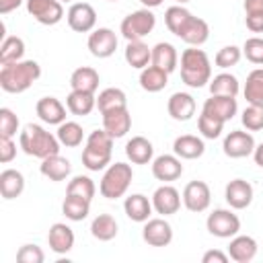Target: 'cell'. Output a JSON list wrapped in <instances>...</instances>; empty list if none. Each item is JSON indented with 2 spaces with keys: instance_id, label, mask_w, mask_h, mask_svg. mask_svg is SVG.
Instances as JSON below:
<instances>
[{
  "instance_id": "51",
  "label": "cell",
  "mask_w": 263,
  "mask_h": 263,
  "mask_svg": "<svg viewBox=\"0 0 263 263\" xmlns=\"http://www.w3.org/2000/svg\"><path fill=\"white\" fill-rule=\"evenodd\" d=\"M245 23H247V29L249 31L263 33V12H259V14H247L245 16Z\"/></svg>"
},
{
  "instance_id": "18",
  "label": "cell",
  "mask_w": 263,
  "mask_h": 263,
  "mask_svg": "<svg viewBox=\"0 0 263 263\" xmlns=\"http://www.w3.org/2000/svg\"><path fill=\"white\" fill-rule=\"evenodd\" d=\"M103 129L113 140L123 138L132 129V115H129L127 107H121V109H113V111L103 113Z\"/></svg>"
},
{
  "instance_id": "50",
  "label": "cell",
  "mask_w": 263,
  "mask_h": 263,
  "mask_svg": "<svg viewBox=\"0 0 263 263\" xmlns=\"http://www.w3.org/2000/svg\"><path fill=\"white\" fill-rule=\"evenodd\" d=\"M228 253H222L218 249H212V251H205L203 257H201V263H228Z\"/></svg>"
},
{
  "instance_id": "16",
  "label": "cell",
  "mask_w": 263,
  "mask_h": 263,
  "mask_svg": "<svg viewBox=\"0 0 263 263\" xmlns=\"http://www.w3.org/2000/svg\"><path fill=\"white\" fill-rule=\"evenodd\" d=\"M203 113L220 119V121H230L236 111H238V103H236V97H222V95H212L210 99H205L203 103Z\"/></svg>"
},
{
  "instance_id": "27",
  "label": "cell",
  "mask_w": 263,
  "mask_h": 263,
  "mask_svg": "<svg viewBox=\"0 0 263 263\" xmlns=\"http://www.w3.org/2000/svg\"><path fill=\"white\" fill-rule=\"evenodd\" d=\"M39 171H41V175H43L45 179L58 183V181H64V179L70 175L72 164H70V160L64 158V156H60V154H51V156H47V158L41 160Z\"/></svg>"
},
{
  "instance_id": "49",
  "label": "cell",
  "mask_w": 263,
  "mask_h": 263,
  "mask_svg": "<svg viewBox=\"0 0 263 263\" xmlns=\"http://www.w3.org/2000/svg\"><path fill=\"white\" fill-rule=\"evenodd\" d=\"M16 156V144L12 142V138H4L0 136V162H10Z\"/></svg>"
},
{
  "instance_id": "11",
  "label": "cell",
  "mask_w": 263,
  "mask_h": 263,
  "mask_svg": "<svg viewBox=\"0 0 263 263\" xmlns=\"http://www.w3.org/2000/svg\"><path fill=\"white\" fill-rule=\"evenodd\" d=\"M255 138H253V134L247 129V132H242V129H232L226 138H224V142H222V150H224V154L228 156V158H245V156H251L253 154V150H255Z\"/></svg>"
},
{
  "instance_id": "34",
  "label": "cell",
  "mask_w": 263,
  "mask_h": 263,
  "mask_svg": "<svg viewBox=\"0 0 263 263\" xmlns=\"http://www.w3.org/2000/svg\"><path fill=\"white\" fill-rule=\"evenodd\" d=\"M117 220L111 216V214H99L92 222H90V234L101 240V242H109L117 236Z\"/></svg>"
},
{
  "instance_id": "24",
  "label": "cell",
  "mask_w": 263,
  "mask_h": 263,
  "mask_svg": "<svg viewBox=\"0 0 263 263\" xmlns=\"http://www.w3.org/2000/svg\"><path fill=\"white\" fill-rule=\"evenodd\" d=\"M173 152H175L179 158L195 160V158L203 156V152H205V144H203V140L197 138V136L183 134V136L175 138V142H173Z\"/></svg>"
},
{
  "instance_id": "56",
  "label": "cell",
  "mask_w": 263,
  "mask_h": 263,
  "mask_svg": "<svg viewBox=\"0 0 263 263\" xmlns=\"http://www.w3.org/2000/svg\"><path fill=\"white\" fill-rule=\"evenodd\" d=\"M175 2H179V4H187L189 0H175Z\"/></svg>"
},
{
  "instance_id": "42",
  "label": "cell",
  "mask_w": 263,
  "mask_h": 263,
  "mask_svg": "<svg viewBox=\"0 0 263 263\" xmlns=\"http://www.w3.org/2000/svg\"><path fill=\"white\" fill-rule=\"evenodd\" d=\"M66 193H70V195H80V197L92 201V197H95V193H97V187H95V181H92L90 177H86V175H76V177H72V179L68 181Z\"/></svg>"
},
{
  "instance_id": "43",
  "label": "cell",
  "mask_w": 263,
  "mask_h": 263,
  "mask_svg": "<svg viewBox=\"0 0 263 263\" xmlns=\"http://www.w3.org/2000/svg\"><path fill=\"white\" fill-rule=\"evenodd\" d=\"M197 129H199V134L203 138L216 140V138H220V134L224 129V121H220V119H216V117H212V115L201 111V115L197 117Z\"/></svg>"
},
{
  "instance_id": "36",
  "label": "cell",
  "mask_w": 263,
  "mask_h": 263,
  "mask_svg": "<svg viewBox=\"0 0 263 263\" xmlns=\"http://www.w3.org/2000/svg\"><path fill=\"white\" fill-rule=\"evenodd\" d=\"M121 107H127V97L121 88H115V86H109L105 90L99 92L97 97V109L103 113L107 111H113V109H121Z\"/></svg>"
},
{
  "instance_id": "29",
  "label": "cell",
  "mask_w": 263,
  "mask_h": 263,
  "mask_svg": "<svg viewBox=\"0 0 263 263\" xmlns=\"http://www.w3.org/2000/svg\"><path fill=\"white\" fill-rule=\"evenodd\" d=\"M101 82V76L95 68L90 66H80L72 72L70 76V86L72 90H84V92H97Z\"/></svg>"
},
{
  "instance_id": "2",
  "label": "cell",
  "mask_w": 263,
  "mask_h": 263,
  "mask_svg": "<svg viewBox=\"0 0 263 263\" xmlns=\"http://www.w3.org/2000/svg\"><path fill=\"white\" fill-rule=\"evenodd\" d=\"M18 144L25 154L35 156V158H47L51 154H60V140L45 127L37 123H27L23 132L18 134Z\"/></svg>"
},
{
  "instance_id": "53",
  "label": "cell",
  "mask_w": 263,
  "mask_h": 263,
  "mask_svg": "<svg viewBox=\"0 0 263 263\" xmlns=\"http://www.w3.org/2000/svg\"><path fill=\"white\" fill-rule=\"evenodd\" d=\"M23 2H27V0H0V14H8V12L16 10Z\"/></svg>"
},
{
  "instance_id": "26",
  "label": "cell",
  "mask_w": 263,
  "mask_h": 263,
  "mask_svg": "<svg viewBox=\"0 0 263 263\" xmlns=\"http://www.w3.org/2000/svg\"><path fill=\"white\" fill-rule=\"evenodd\" d=\"M179 39H183L191 47H199L210 39V27H208V23L203 18L191 16L187 21V25L183 27V31L179 33Z\"/></svg>"
},
{
  "instance_id": "19",
  "label": "cell",
  "mask_w": 263,
  "mask_h": 263,
  "mask_svg": "<svg viewBox=\"0 0 263 263\" xmlns=\"http://www.w3.org/2000/svg\"><path fill=\"white\" fill-rule=\"evenodd\" d=\"M74 230L64 224V222H55L49 226V232H47V245L53 253L58 255H66L74 249Z\"/></svg>"
},
{
  "instance_id": "10",
  "label": "cell",
  "mask_w": 263,
  "mask_h": 263,
  "mask_svg": "<svg viewBox=\"0 0 263 263\" xmlns=\"http://www.w3.org/2000/svg\"><path fill=\"white\" fill-rule=\"evenodd\" d=\"M86 45H88V51L95 58L105 60V58H111L115 53V49H117V35L109 27H99V29L90 31Z\"/></svg>"
},
{
  "instance_id": "15",
  "label": "cell",
  "mask_w": 263,
  "mask_h": 263,
  "mask_svg": "<svg viewBox=\"0 0 263 263\" xmlns=\"http://www.w3.org/2000/svg\"><path fill=\"white\" fill-rule=\"evenodd\" d=\"M152 175L162 183L177 181L183 175V164L177 154H160L152 158Z\"/></svg>"
},
{
  "instance_id": "12",
  "label": "cell",
  "mask_w": 263,
  "mask_h": 263,
  "mask_svg": "<svg viewBox=\"0 0 263 263\" xmlns=\"http://www.w3.org/2000/svg\"><path fill=\"white\" fill-rule=\"evenodd\" d=\"M183 205L193 212V214H199V212H205L210 208V201H212V191L208 187V183L203 181H189L183 189Z\"/></svg>"
},
{
  "instance_id": "23",
  "label": "cell",
  "mask_w": 263,
  "mask_h": 263,
  "mask_svg": "<svg viewBox=\"0 0 263 263\" xmlns=\"http://www.w3.org/2000/svg\"><path fill=\"white\" fill-rule=\"evenodd\" d=\"M125 156L134 164H148L154 158V146L144 136H134L125 144Z\"/></svg>"
},
{
  "instance_id": "7",
  "label": "cell",
  "mask_w": 263,
  "mask_h": 263,
  "mask_svg": "<svg viewBox=\"0 0 263 263\" xmlns=\"http://www.w3.org/2000/svg\"><path fill=\"white\" fill-rule=\"evenodd\" d=\"M205 228L216 238H232L240 232V218L230 210L218 208L208 216Z\"/></svg>"
},
{
  "instance_id": "45",
  "label": "cell",
  "mask_w": 263,
  "mask_h": 263,
  "mask_svg": "<svg viewBox=\"0 0 263 263\" xmlns=\"http://www.w3.org/2000/svg\"><path fill=\"white\" fill-rule=\"evenodd\" d=\"M240 58H242V49L240 47H236V45H224L222 49H218V53L214 58V64L218 68L226 70V68L236 66L240 62Z\"/></svg>"
},
{
  "instance_id": "44",
  "label": "cell",
  "mask_w": 263,
  "mask_h": 263,
  "mask_svg": "<svg viewBox=\"0 0 263 263\" xmlns=\"http://www.w3.org/2000/svg\"><path fill=\"white\" fill-rule=\"evenodd\" d=\"M240 121L249 132H259L263 129V105H247L245 111L240 113Z\"/></svg>"
},
{
  "instance_id": "33",
  "label": "cell",
  "mask_w": 263,
  "mask_h": 263,
  "mask_svg": "<svg viewBox=\"0 0 263 263\" xmlns=\"http://www.w3.org/2000/svg\"><path fill=\"white\" fill-rule=\"evenodd\" d=\"M166 84H168V72L160 70L158 66L150 64L144 70H140V86L146 92H160Z\"/></svg>"
},
{
  "instance_id": "54",
  "label": "cell",
  "mask_w": 263,
  "mask_h": 263,
  "mask_svg": "<svg viewBox=\"0 0 263 263\" xmlns=\"http://www.w3.org/2000/svg\"><path fill=\"white\" fill-rule=\"evenodd\" d=\"M253 160H255V164H257V166H261V168H263V142L255 146V150H253Z\"/></svg>"
},
{
  "instance_id": "20",
  "label": "cell",
  "mask_w": 263,
  "mask_h": 263,
  "mask_svg": "<svg viewBox=\"0 0 263 263\" xmlns=\"http://www.w3.org/2000/svg\"><path fill=\"white\" fill-rule=\"evenodd\" d=\"M66 109H68V107H64L62 101L55 99V97H43V99H39L37 105H35V111H37L39 119H41L43 123H49V125H60V123H64V121H66Z\"/></svg>"
},
{
  "instance_id": "6",
  "label": "cell",
  "mask_w": 263,
  "mask_h": 263,
  "mask_svg": "<svg viewBox=\"0 0 263 263\" xmlns=\"http://www.w3.org/2000/svg\"><path fill=\"white\" fill-rule=\"evenodd\" d=\"M156 25V16L152 12V8H140L129 12L119 27V33L125 37V41H142L148 33H152Z\"/></svg>"
},
{
  "instance_id": "25",
  "label": "cell",
  "mask_w": 263,
  "mask_h": 263,
  "mask_svg": "<svg viewBox=\"0 0 263 263\" xmlns=\"http://www.w3.org/2000/svg\"><path fill=\"white\" fill-rule=\"evenodd\" d=\"M123 210H125V216L134 222H146L150 220L152 216V199H148L146 195L142 193H132L125 197L123 201Z\"/></svg>"
},
{
  "instance_id": "58",
  "label": "cell",
  "mask_w": 263,
  "mask_h": 263,
  "mask_svg": "<svg viewBox=\"0 0 263 263\" xmlns=\"http://www.w3.org/2000/svg\"><path fill=\"white\" fill-rule=\"evenodd\" d=\"M109 2H117V0H109Z\"/></svg>"
},
{
  "instance_id": "55",
  "label": "cell",
  "mask_w": 263,
  "mask_h": 263,
  "mask_svg": "<svg viewBox=\"0 0 263 263\" xmlns=\"http://www.w3.org/2000/svg\"><path fill=\"white\" fill-rule=\"evenodd\" d=\"M140 2L144 4V8H156L162 4V0H140Z\"/></svg>"
},
{
  "instance_id": "9",
  "label": "cell",
  "mask_w": 263,
  "mask_h": 263,
  "mask_svg": "<svg viewBox=\"0 0 263 263\" xmlns=\"http://www.w3.org/2000/svg\"><path fill=\"white\" fill-rule=\"evenodd\" d=\"M27 12L41 25H58L64 18V6L60 0H27Z\"/></svg>"
},
{
  "instance_id": "46",
  "label": "cell",
  "mask_w": 263,
  "mask_h": 263,
  "mask_svg": "<svg viewBox=\"0 0 263 263\" xmlns=\"http://www.w3.org/2000/svg\"><path fill=\"white\" fill-rule=\"evenodd\" d=\"M242 55L257 66H263V37H249L242 45Z\"/></svg>"
},
{
  "instance_id": "32",
  "label": "cell",
  "mask_w": 263,
  "mask_h": 263,
  "mask_svg": "<svg viewBox=\"0 0 263 263\" xmlns=\"http://www.w3.org/2000/svg\"><path fill=\"white\" fill-rule=\"evenodd\" d=\"M123 55L125 62L136 70H144L152 64V47H148L144 41H127Z\"/></svg>"
},
{
  "instance_id": "28",
  "label": "cell",
  "mask_w": 263,
  "mask_h": 263,
  "mask_svg": "<svg viewBox=\"0 0 263 263\" xmlns=\"http://www.w3.org/2000/svg\"><path fill=\"white\" fill-rule=\"evenodd\" d=\"M177 64H179V53L173 43L160 41L152 47V66H158L160 70L171 74V72H175Z\"/></svg>"
},
{
  "instance_id": "5",
  "label": "cell",
  "mask_w": 263,
  "mask_h": 263,
  "mask_svg": "<svg viewBox=\"0 0 263 263\" xmlns=\"http://www.w3.org/2000/svg\"><path fill=\"white\" fill-rule=\"evenodd\" d=\"M132 179H134V171H132V164L127 162H113L105 168L103 173V179L99 183V191L105 199H117V197H123L132 185Z\"/></svg>"
},
{
  "instance_id": "48",
  "label": "cell",
  "mask_w": 263,
  "mask_h": 263,
  "mask_svg": "<svg viewBox=\"0 0 263 263\" xmlns=\"http://www.w3.org/2000/svg\"><path fill=\"white\" fill-rule=\"evenodd\" d=\"M16 261L18 263H43L45 261V253L37 245H23L16 251Z\"/></svg>"
},
{
  "instance_id": "35",
  "label": "cell",
  "mask_w": 263,
  "mask_h": 263,
  "mask_svg": "<svg viewBox=\"0 0 263 263\" xmlns=\"http://www.w3.org/2000/svg\"><path fill=\"white\" fill-rule=\"evenodd\" d=\"M62 214L72 222H82L90 214V201L80 195L66 193V199L62 201Z\"/></svg>"
},
{
  "instance_id": "52",
  "label": "cell",
  "mask_w": 263,
  "mask_h": 263,
  "mask_svg": "<svg viewBox=\"0 0 263 263\" xmlns=\"http://www.w3.org/2000/svg\"><path fill=\"white\" fill-rule=\"evenodd\" d=\"M242 8H245V14H259L263 12V0H245Z\"/></svg>"
},
{
  "instance_id": "57",
  "label": "cell",
  "mask_w": 263,
  "mask_h": 263,
  "mask_svg": "<svg viewBox=\"0 0 263 263\" xmlns=\"http://www.w3.org/2000/svg\"><path fill=\"white\" fill-rule=\"evenodd\" d=\"M60 2H62V4H64V2H72V0H60Z\"/></svg>"
},
{
  "instance_id": "21",
  "label": "cell",
  "mask_w": 263,
  "mask_h": 263,
  "mask_svg": "<svg viewBox=\"0 0 263 263\" xmlns=\"http://www.w3.org/2000/svg\"><path fill=\"white\" fill-rule=\"evenodd\" d=\"M228 257L236 263H249L257 257V240L249 234H236L230 238Z\"/></svg>"
},
{
  "instance_id": "4",
  "label": "cell",
  "mask_w": 263,
  "mask_h": 263,
  "mask_svg": "<svg viewBox=\"0 0 263 263\" xmlns=\"http://www.w3.org/2000/svg\"><path fill=\"white\" fill-rule=\"evenodd\" d=\"M111 152H113V138L105 129H95L88 134L84 150H82V164L99 173L111 164Z\"/></svg>"
},
{
  "instance_id": "3",
  "label": "cell",
  "mask_w": 263,
  "mask_h": 263,
  "mask_svg": "<svg viewBox=\"0 0 263 263\" xmlns=\"http://www.w3.org/2000/svg\"><path fill=\"white\" fill-rule=\"evenodd\" d=\"M181 80L191 88H201L212 80V64L203 49L189 45L181 53Z\"/></svg>"
},
{
  "instance_id": "8",
  "label": "cell",
  "mask_w": 263,
  "mask_h": 263,
  "mask_svg": "<svg viewBox=\"0 0 263 263\" xmlns=\"http://www.w3.org/2000/svg\"><path fill=\"white\" fill-rule=\"evenodd\" d=\"M68 27L76 33H90L97 25V10L88 2H74L66 12Z\"/></svg>"
},
{
  "instance_id": "40",
  "label": "cell",
  "mask_w": 263,
  "mask_h": 263,
  "mask_svg": "<svg viewBox=\"0 0 263 263\" xmlns=\"http://www.w3.org/2000/svg\"><path fill=\"white\" fill-rule=\"evenodd\" d=\"M242 92H245L247 103L263 105V68H255L253 72H249Z\"/></svg>"
},
{
  "instance_id": "37",
  "label": "cell",
  "mask_w": 263,
  "mask_h": 263,
  "mask_svg": "<svg viewBox=\"0 0 263 263\" xmlns=\"http://www.w3.org/2000/svg\"><path fill=\"white\" fill-rule=\"evenodd\" d=\"M25 55V41L16 35H8L0 43V66L21 62Z\"/></svg>"
},
{
  "instance_id": "22",
  "label": "cell",
  "mask_w": 263,
  "mask_h": 263,
  "mask_svg": "<svg viewBox=\"0 0 263 263\" xmlns=\"http://www.w3.org/2000/svg\"><path fill=\"white\" fill-rule=\"evenodd\" d=\"M166 111L175 121H189L195 115V99L189 92H173L168 97Z\"/></svg>"
},
{
  "instance_id": "47",
  "label": "cell",
  "mask_w": 263,
  "mask_h": 263,
  "mask_svg": "<svg viewBox=\"0 0 263 263\" xmlns=\"http://www.w3.org/2000/svg\"><path fill=\"white\" fill-rule=\"evenodd\" d=\"M16 132H18V117H16V113L12 109H8V107H2L0 109V136L12 138V136H16Z\"/></svg>"
},
{
  "instance_id": "17",
  "label": "cell",
  "mask_w": 263,
  "mask_h": 263,
  "mask_svg": "<svg viewBox=\"0 0 263 263\" xmlns=\"http://www.w3.org/2000/svg\"><path fill=\"white\" fill-rule=\"evenodd\" d=\"M224 197L232 210H245L253 201V185L245 179H232L224 189Z\"/></svg>"
},
{
  "instance_id": "39",
  "label": "cell",
  "mask_w": 263,
  "mask_h": 263,
  "mask_svg": "<svg viewBox=\"0 0 263 263\" xmlns=\"http://www.w3.org/2000/svg\"><path fill=\"white\" fill-rule=\"evenodd\" d=\"M55 136H58V140H60L62 146H66V148H76V146H80L82 140H84V129H82V125L76 123V121H64V123L58 125Z\"/></svg>"
},
{
  "instance_id": "41",
  "label": "cell",
  "mask_w": 263,
  "mask_h": 263,
  "mask_svg": "<svg viewBox=\"0 0 263 263\" xmlns=\"http://www.w3.org/2000/svg\"><path fill=\"white\" fill-rule=\"evenodd\" d=\"M193 14L183 6V4H177V6H168L166 12H164V25L166 29L179 37V33L183 31V27L187 25V21L191 18Z\"/></svg>"
},
{
  "instance_id": "30",
  "label": "cell",
  "mask_w": 263,
  "mask_h": 263,
  "mask_svg": "<svg viewBox=\"0 0 263 263\" xmlns=\"http://www.w3.org/2000/svg\"><path fill=\"white\" fill-rule=\"evenodd\" d=\"M66 107L72 115L84 117V115L92 113V109H97V97H95V92L70 90V95L66 97Z\"/></svg>"
},
{
  "instance_id": "1",
  "label": "cell",
  "mask_w": 263,
  "mask_h": 263,
  "mask_svg": "<svg viewBox=\"0 0 263 263\" xmlns=\"http://www.w3.org/2000/svg\"><path fill=\"white\" fill-rule=\"evenodd\" d=\"M41 76V66L35 60H21L12 64H4L0 68V86L4 92L18 95L25 92L37 82Z\"/></svg>"
},
{
  "instance_id": "31",
  "label": "cell",
  "mask_w": 263,
  "mask_h": 263,
  "mask_svg": "<svg viewBox=\"0 0 263 263\" xmlns=\"http://www.w3.org/2000/svg\"><path fill=\"white\" fill-rule=\"evenodd\" d=\"M25 191V177L16 168H4L0 173V195L4 199H14Z\"/></svg>"
},
{
  "instance_id": "14",
  "label": "cell",
  "mask_w": 263,
  "mask_h": 263,
  "mask_svg": "<svg viewBox=\"0 0 263 263\" xmlns=\"http://www.w3.org/2000/svg\"><path fill=\"white\" fill-rule=\"evenodd\" d=\"M181 201H183L181 193L173 185H168V183L160 185L152 193V208L160 216H173V214H177L179 208H181Z\"/></svg>"
},
{
  "instance_id": "13",
  "label": "cell",
  "mask_w": 263,
  "mask_h": 263,
  "mask_svg": "<svg viewBox=\"0 0 263 263\" xmlns=\"http://www.w3.org/2000/svg\"><path fill=\"white\" fill-rule=\"evenodd\" d=\"M142 238L150 247H168L173 240V226L164 218H150L144 222Z\"/></svg>"
},
{
  "instance_id": "38",
  "label": "cell",
  "mask_w": 263,
  "mask_h": 263,
  "mask_svg": "<svg viewBox=\"0 0 263 263\" xmlns=\"http://www.w3.org/2000/svg\"><path fill=\"white\" fill-rule=\"evenodd\" d=\"M240 90L238 78L230 72H220L210 80V92L212 95H222V97H236Z\"/></svg>"
}]
</instances>
